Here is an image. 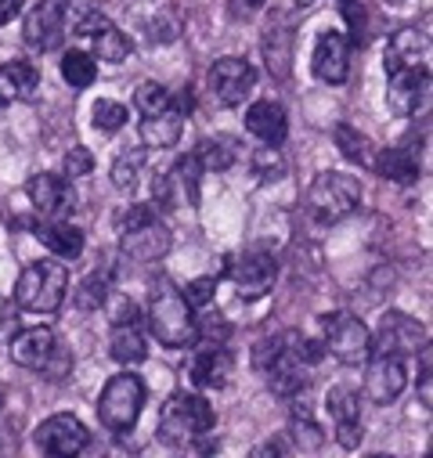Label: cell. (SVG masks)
Returning a JSON list of instances; mask_svg holds the SVG:
<instances>
[{
  "label": "cell",
  "instance_id": "1",
  "mask_svg": "<svg viewBox=\"0 0 433 458\" xmlns=\"http://www.w3.org/2000/svg\"><path fill=\"white\" fill-rule=\"evenodd\" d=\"M195 314L188 307V300L181 296V289H174L170 282H156L152 296H149V328L152 335L170 351L191 347L195 343Z\"/></svg>",
  "mask_w": 433,
  "mask_h": 458
},
{
  "label": "cell",
  "instance_id": "2",
  "mask_svg": "<svg viewBox=\"0 0 433 458\" xmlns=\"http://www.w3.org/2000/svg\"><path fill=\"white\" fill-rule=\"evenodd\" d=\"M65 293H69V271L58 260H37L15 282V303L33 310V314L58 310Z\"/></svg>",
  "mask_w": 433,
  "mask_h": 458
},
{
  "label": "cell",
  "instance_id": "3",
  "mask_svg": "<svg viewBox=\"0 0 433 458\" xmlns=\"http://www.w3.org/2000/svg\"><path fill=\"white\" fill-rule=\"evenodd\" d=\"M209 429H213V408L199 394H174L159 415V437L170 447H191V440Z\"/></svg>",
  "mask_w": 433,
  "mask_h": 458
},
{
  "label": "cell",
  "instance_id": "4",
  "mask_svg": "<svg viewBox=\"0 0 433 458\" xmlns=\"http://www.w3.org/2000/svg\"><path fill=\"white\" fill-rule=\"evenodd\" d=\"M358 202H361L358 177L336 174V170L318 174L314 184H310V191H307V209H310V216L318 224H336V220L351 216L358 209Z\"/></svg>",
  "mask_w": 433,
  "mask_h": 458
},
{
  "label": "cell",
  "instance_id": "5",
  "mask_svg": "<svg viewBox=\"0 0 433 458\" xmlns=\"http://www.w3.org/2000/svg\"><path fill=\"white\" fill-rule=\"evenodd\" d=\"M321 343H325V354H333L344 365H365L372 358V332L365 321H358L354 314H325L321 318Z\"/></svg>",
  "mask_w": 433,
  "mask_h": 458
},
{
  "label": "cell",
  "instance_id": "6",
  "mask_svg": "<svg viewBox=\"0 0 433 458\" xmlns=\"http://www.w3.org/2000/svg\"><path fill=\"white\" fill-rule=\"evenodd\" d=\"M141 404H145V383L138 376L123 372V376H113L105 383V390L98 397V419H101V426L123 433L138 422Z\"/></svg>",
  "mask_w": 433,
  "mask_h": 458
},
{
  "label": "cell",
  "instance_id": "7",
  "mask_svg": "<svg viewBox=\"0 0 433 458\" xmlns=\"http://www.w3.org/2000/svg\"><path fill=\"white\" fill-rule=\"evenodd\" d=\"M426 347V328L401 314V310H386L379 321V332L372 335V358H404Z\"/></svg>",
  "mask_w": 433,
  "mask_h": 458
},
{
  "label": "cell",
  "instance_id": "8",
  "mask_svg": "<svg viewBox=\"0 0 433 458\" xmlns=\"http://www.w3.org/2000/svg\"><path fill=\"white\" fill-rule=\"evenodd\" d=\"M257 87V69L246 58H221L209 69V94L225 108L242 105Z\"/></svg>",
  "mask_w": 433,
  "mask_h": 458
},
{
  "label": "cell",
  "instance_id": "9",
  "mask_svg": "<svg viewBox=\"0 0 433 458\" xmlns=\"http://www.w3.org/2000/svg\"><path fill=\"white\" fill-rule=\"evenodd\" d=\"M199 184H202V163L191 156H181L166 177H156V202L159 206H199Z\"/></svg>",
  "mask_w": 433,
  "mask_h": 458
},
{
  "label": "cell",
  "instance_id": "10",
  "mask_svg": "<svg viewBox=\"0 0 433 458\" xmlns=\"http://www.w3.org/2000/svg\"><path fill=\"white\" fill-rule=\"evenodd\" d=\"M37 444L47 454H80L90 444V433L76 415H51L37 426Z\"/></svg>",
  "mask_w": 433,
  "mask_h": 458
},
{
  "label": "cell",
  "instance_id": "11",
  "mask_svg": "<svg viewBox=\"0 0 433 458\" xmlns=\"http://www.w3.org/2000/svg\"><path fill=\"white\" fill-rule=\"evenodd\" d=\"M22 33H26V44L33 51H58L65 40V12H62L58 0H44L40 8H33Z\"/></svg>",
  "mask_w": 433,
  "mask_h": 458
},
{
  "label": "cell",
  "instance_id": "12",
  "mask_svg": "<svg viewBox=\"0 0 433 458\" xmlns=\"http://www.w3.org/2000/svg\"><path fill=\"white\" fill-rule=\"evenodd\" d=\"M228 271H232V282L239 285V293H242L246 300H260V296L275 285V278H278V264H275V257H267V253H246V257H239Z\"/></svg>",
  "mask_w": 433,
  "mask_h": 458
},
{
  "label": "cell",
  "instance_id": "13",
  "mask_svg": "<svg viewBox=\"0 0 433 458\" xmlns=\"http://www.w3.org/2000/svg\"><path fill=\"white\" fill-rule=\"evenodd\" d=\"M408 383L404 372V358H369V372H365V397L376 404H390L401 397Z\"/></svg>",
  "mask_w": 433,
  "mask_h": 458
},
{
  "label": "cell",
  "instance_id": "14",
  "mask_svg": "<svg viewBox=\"0 0 433 458\" xmlns=\"http://www.w3.org/2000/svg\"><path fill=\"white\" fill-rule=\"evenodd\" d=\"M26 191H30V202L37 206V213H44V216H51V220H62V216L76 206V195H72L69 181L58 177V174H37V177L26 184Z\"/></svg>",
  "mask_w": 433,
  "mask_h": 458
},
{
  "label": "cell",
  "instance_id": "15",
  "mask_svg": "<svg viewBox=\"0 0 433 458\" xmlns=\"http://www.w3.org/2000/svg\"><path fill=\"white\" fill-rule=\"evenodd\" d=\"M426 87H429V69L426 65L390 72V90H386L390 112H397V116H412L426 98Z\"/></svg>",
  "mask_w": 433,
  "mask_h": 458
},
{
  "label": "cell",
  "instance_id": "16",
  "mask_svg": "<svg viewBox=\"0 0 433 458\" xmlns=\"http://www.w3.org/2000/svg\"><path fill=\"white\" fill-rule=\"evenodd\" d=\"M55 347H58V335L47 328V325H37V328H22V332H15V339H12V361L15 365H22V369H44L47 365V358L55 354Z\"/></svg>",
  "mask_w": 433,
  "mask_h": 458
},
{
  "label": "cell",
  "instance_id": "17",
  "mask_svg": "<svg viewBox=\"0 0 433 458\" xmlns=\"http://www.w3.org/2000/svg\"><path fill=\"white\" fill-rule=\"evenodd\" d=\"M351 69V47L340 33H321L314 44V76L325 83H344Z\"/></svg>",
  "mask_w": 433,
  "mask_h": 458
},
{
  "label": "cell",
  "instance_id": "18",
  "mask_svg": "<svg viewBox=\"0 0 433 458\" xmlns=\"http://www.w3.org/2000/svg\"><path fill=\"white\" fill-rule=\"evenodd\" d=\"M123 253L131 260H141V264H156L170 253V232L166 224L159 220H149L145 227H134V232H123Z\"/></svg>",
  "mask_w": 433,
  "mask_h": 458
},
{
  "label": "cell",
  "instance_id": "19",
  "mask_svg": "<svg viewBox=\"0 0 433 458\" xmlns=\"http://www.w3.org/2000/svg\"><path fill=\"white\" fill-rule=\"evenodd\" d=\"M246 131L253 134V138H260L264 145H282L285 141V134H289V120H285V108L278 105V101H257V105H250V112H246Z\"/></svg>",
  "mask_w": 433,
  "mask_h": 458
},
{
  "label": "cell",
  "instance_id": "20",
  "mask_svg": "<svg viewBox=\"0 0 433 458\" xmlns=\"http://www.w3.org/2000/svg\"><path fill=\"white\" fill-rule=\"evenodd\" d=\"M232 372H235V361H232V354L225 347H202L195 354V361H191V379L199 386H206V390L228 386Z\"/></svg>",
  "mask_w": 433,
  "mask_h": 458
},
{
  "label": "cell",
  "instance_id": "21",
  "mask_svg": "<svg viewBox=\"0 0 433 458\" xmlns=\"http://www.w3.org/2000/svg\"><path fill=\"white\" fill-rule=\"evenodd\" d=\"M181 131H184V108L174 105L166 112H156V116H145L138 134L145 148H174L181 141Z\"/></svg>",
  "mask_w": 433,
  "mask_h": 458
},
{
  "label": "cell",
  "instance_id": "22",
  "mask_svg": "<svg viewBox=\"0 0 433 458\" xmlns=\"http://www.w3.org/2000/svg\"><path fill=\"white\" fill-rule=\"evenodd\" d=\"M429 51V37L419 33V30H397L386 44V72H397V69H415L422 65Z\"/></svg>",
  "mask_w": 433,
  "mask_h": 458
},
{
  "label": "cell",
  "instance_id": "23",
  "mask_svg": "<svg viewBox=\"0 0 433 458\" xmlns=\"http://www.w3.org/2000/svg\"><path fill=\"white\" fill-rule=\"evenodd\" d=\"M37 235H40V242H44L55 257H62V260H76V257L83 253V232H80V227H72V224H65V220L40 224Z\"/></svg>",
  "mask_w": 433,
  "mask_h": 458
},
{
  "label": "cell",
  "instance_id": "24",
  "mask_svg": "<svg viewBox=\"0 0 433 458\" xmlns=\"http://www.w3.org/2000/svg\"><path fill=\"white\" fill-rule=\"evenodd\" d=\"M376 174L386 177V181H397V184H412L419 177V159L412 148H386L372 159Z\"/></svg>",
  "mask_w": 433,
  "mask_h": 458
},
{
  "label": "cell",
  "instance_id": "25",
  "mask_svg": "<svg viewBox=\"0 0 433 458\" xmlns=\"http://www.w3.org/2000/svg\"><path fill=\"white\" fill-rule=\"evenodd\" d=\"M108 354H113L120 365H138L149 358V347H145V335L138 325H120L113 328V339H108Z\"/></svg>",
  "mask_w": 433,
  "mask_h": 458
},
{
  "label": "cell",
  "instance_id": "26",
  "mask_svg": "<svg viewBox=\"0 0 433 458\" xmlns=\"http://www.w3.org/2000/svg\"><path fill=\"white\" fill-rule=\"evenodd\" d=\"M264 55H267V69L282 80L289 76V58H293V33L289 30H267L264 33Z\"/></svg>",
  "mask_w": 433,
  "mask_h": 458
},
{
  "label": "cell",
  "instance_id": "27",
  "mask_svg": "<svg viewBox=\"0 0 433 458\" xmlns=\"http://www.w3.org/2000/svg\"><path fill=\"white\" fill-rule=\"evenodd\" d=\"M65 15H69V19H65V30L72 26V33H80V37H98L105 26H113V22L101 15V8L87 4V0H76V4H69Z\"/></svg>",
  "mask_w": 433,
  "mask_h": 458
},
{
  "label": "cell",
  "instance_id": "28",
  "mask_svg": "<svg viewBox=\"0 0 433 458\" xmlns=\"http://www.w3.org/2000/svg\"><path fill=\"white\" fill-rule=\"evenodd\" d=\"M325 411L333 415V422H358L361 419V394L351 386H333L325 397Z\"/></svg>",
  "mask_w": 433,
  "mask_h": 458
},
{
  "label": "cell",
  "instance_id": "29",
  "mask_svg": "<svg viewBox=\"0 0 433 458\" xmlns=\"http://www.w3.org/2000/svg\"><path fill=\"white\" fill-rule=\"evenodd\" d=\"M94 58L108 62V65H120L131 58V40L116 30V26H105L98 37H94Z\"/></svg>",
  "mask_w": 433,
  "mask_h": 458
},
{
  "label": "cell",
  "instance_id": "30",
  "mask_svg": "<svg viewBox=\"0 0 433 458\" xmlns=\"http://www.w3.org/2000/svg\"><path fill=\"white\" fill-rule=\"evenodd\" d=\"M62 76H65V83H69L72 90H83V87L94 83L98 62H94L90 55H83V51H69V55L62 58Z\"/></svg>",
  "mask_w": 433,
  "mask_h": 458
},
{
  "label": "cell",
  "instance_id": "31",
  "mask_svg": "<svg viewBox=\"0 0 433 458\" xmlns=\"http://www.w3.org/2000/svg\"><path fill=\"white\" fill-rule=\"evenodd\" d=\"M72 303L80 307V310H101L105 303H108V278L105 275H90V278H83L76 289H72Z\"/></svg>",
  "mask_w": 433,
  "mask_h": 458
},
{
  "label": "cell",
  "instance_id": "32",
  "mask_svg": "<svg viewBox=\"0 0 433 458\" xmlns=\"http://www.w3.org/2000/svg\"><path fill=\"white\" fill-rule=\"evenodd\" d=\"M195 159H199L202 170H209V174H225V170L235 163V145H232L228 138H221V141H202V148L195 152Z\"/></svg>",
  "mask_w": 433,
  "mask_h": 458
},
{
  "label": "cell",
  "instance_id": "33",
  "mask_svg": "<svg viewBox=\"0 0 433 458\" xmlns=\"http://www.w3.org/2000/svg\"><path fill=\"white\" fill-rule=\"evenodd\" d=\"M336 145H340V152H344L351 163H358V166H372V145H369V138L358 134L354 127L340 123V127H336Z\"/></svg>",
  "mask_w": 433,
  "mask_h": 458
},
{
  "label": "cell",
  "instance_id": "34",
  "mask_svg": "<svg viewBox=\"0 0 433 458\" xmlns=\"http://www.w3.org/2000/svg\"><path fill=\"white\" fill-rule=\"evenodd\" d=\"M250 163H253V174H257L260 181H267V184L285 177V156H282V148H275V145H260V148H253Z\"/></svg>",
  "mask_w": 433,
  "mask_h": 458
},
{
  "label": "cell",
  "instance_id": "35",
  "mask_svg": "<svg viewBox=\"0 0 433 458\" xmlns=\"http://www.w3.org/2000/svg\"><path fill=\"white\" fill-rule=\"evenodd\" d=\"M134 105L145 112V116H156V112H166V108H174L177 101H174V94L163 87V83H141L138 87V94H134Z\"/></svg>",
  "mask_w": 433,
  "mask_h": 458
},
{
  "label": "cell",
  "instance_id": "36",
  "mask_svg": "<svg viewBox=\"0 0 433 458\" xmlns=\"http://www.w3.org/2000/svg\"><path fill=\"white\" fill-rule=\"evenodd\" d=\"M141 166H145V148H138V152H123V156L113 163V184H116L120 191H134Z\"/></svg>",
  "mask_w": 433,
  "mask_h": 458
},
{
  "label": "cell",
  "instance_id": "37",
  "mask_svg": "<svg viewBox=\"0 0 433 458\" xmlns=\"http://www.w3.org/2000/svg\"><path fill=\"white\" fill-rule=\"evenodd\" d=\"M8 72V80H12V87H15V98H33L37 94V87H40V76H37V69L30 65V62H12V65H0Z\"/></svg>",
  "mask_w": 433,
  "mask_h": 458
},
{
  "label": "cell",
  "instance_id": "38",
  "mask_svg": "<svg viewBox=\"0 0 433 458\" xmlns=\"http://www.w3.org/2000/svg\"><path fill=\"white\" fill-rule=\"evenodd\" d=\"M127 116H131V112H127L120 101L101 98V101L94 105V127H98V131H120V127L127 123Z\"/></svg>",
  "mask_w": 433,
  "mask_h": 458
},
{
  "label": "cell",
  "instance_id": "39",
  "mask_svg": "<svg viewBox=\"0 0 433 458\" xmlns=\"http://www.w3.org/2000/svg\"><path fill=\"white\" fill-rule=\"evenodd\" d=\"M282 354H285V335H282V339H260L257 347H253V365H257L260 372H267Z\"/></svg>",
  "mask_w": 433,
  "mask_h": 458
},
{
  "label": "cell",
  "instance_id": "40",
  "mask_svg": "<svg viewBox=\"0 0 433 458\" xmlns=\"http://www.w3.org/2000/svg\"><path fill=\"white\" fill-rule=\"evenodd\" d=\"M344 19H347V30H351V44L361 47L365 44V8L358 4V0H344Z\"/></svg>",
  "mask_w": 433,
  "mask_h": 458
},
{
  "label": "cell",
  "instance_id": "41",
  "mask_svg": "<svg viewBox=\"0 0 433 458\" xmlns=\"http://www.w3.org/2000/svg\"><path fill=\"white\" fill-rule=\"evenodd\" d=\"M181 296L188 300V307H209L216 296V278H195V282H188V289Z\"/></svg>",
  "mask_w": 433,
  "mask_h": 458
},
{
  "label": "cell",
  "instance_id": "42",
  "mask_svg": "<svg viewBox=\"0 0 433 458\" xmlns=\"http://www.w3.org/2000/svg\"><path fill=\"white\" fill-rule=\"evenodd\" d=\"M62 170H65V177H83V174H90V170H94V159H90V152H87V148L72 145V148L65 152V159H62Z\"/></svg>",
  "mask_w": 433,
  "mask_h": 458
},
{
  "label": "cell",
  "instance_id": "43",
  "mask_svg": "<svg viewBox=\"0 0 433 458\" xmlns=\"http://www.w3.org/2000/svg\"><path fill=\"white\" fill-rule=\"evenodd\" d=\"M149 220H156V209H152L149 202H138V206L123 209V213H120V235H123V232H134V227H145Z\"/></svg>",
  "mask_w": 433,
  "mask_h": 458
},
{
  "label": "cell",
  "instance_id": "44",
  "mask_svg": "<svg viewBox=\"0 0 433 458\" xmlns=\"http://www.w3.org/2000/svg\"><path fill=\"white\" fill-rule=\"evenodd\" d=\"M149 37H152L156 44H170V40H177V37H181V22H177V15L163 12L159 19H152V30H149Z\"/></svg>",
  "mask_w": 433,
  "mask_h": 458
},
{
  "label": "cell",
  "instance_id": "45",
  "mask_svg": "<svg viewBox=\"0 0 433 458\" xmlns=\"http://www.w3.org/2000/svg\"><path fill=\"white\" fill-rule=\"evenodd\" d=\"M138 318H141V310H138V303L131 300V296H116V303H113V328H120V325H138Z\"/></svg>",
  "mask_w": 433,
  "mask_h": 458
},
{
  "label": "cell",
  "instance_id": "46",
  "mask_svg": "<svg viewBox=\"0 0 433 458\" xmlns=\"http://www.w3.org/2000/svg\"><path fill=\"white\" fill-rule=\"evenodd\" d=\"M293 437H296V444L307 447V451L321 447V429H318L310 419H293Z\"/></svg>",
  "mask_w": 433,
  "mask_h": 458
},
{
  "label": "cell",
  "instance_id": "47",
  "mask_svg": "<svg viewBox=\"0 0 433 458\" xmlns=\"http://www.w3.org/2000/svg\"><path fill=\"white\" fill-rule=\"evenodd\" d=\"M69 369H72V358H69V351H65L62 343H58V347H55V354L47 358V365H44L40 372H44V376H51V379H62Z\"/></svg>",
  "mask_w": 433,
  "mask_h": 458
},
{
  "label": "cell",
  "instance_id": "48",
  "mask_svg": "<svg viewBox=\"0 0 433 458\" xmlns=\"http://www.w3.org/2000/svg\"><path fill=\"white\" fill-rule=\"evenodd\" d=\"M361 437H365V429H361V419H358V422H336V444H340V447L354 451V447L361 444Z\"/></svg>",
  "mask_w": 433,
  "mask_h": 458
},
{
  "label": "cell",
  "instance_id": "49",
  "mask_svg": "<svg viewBox=\"0 0 433 458\" xmlns=\"http://www.w3.org/2000/svg\"><path fill=\"white\" fill-rule=\"evenodd\" d=\"M19 12H22V0H0V26L12 22Z\"/></svg>",
  "mask_w": 433,
  "mask_h": 458
},
{
  "label": "cell",
  "instance_id": "50",
  "mask_svg": "<svg viewBox=\"0 0 433 458\" xmlns=\"http://www.w3.org/2000/svg\"><path fill=\"white\" fill-rule=\"evenodd\" d=\"M250 458H282V447L275 444V440H264V444H257L253 447V454Z\"/></svg>",
  "mask_w": 433,
  "mask_h": 458
},
{
  "label": "cell",
  "instance_id": "51",
  "mask_svg": "<svg viewBox=\"0 0 433 458\" xmlns=\"http://www.w3.org/2000/svg\"><path fill=\"white\" fill-rule=\"evenodd\" d=\"M12 101H15V87H12L8 72L0 69V108H4V105H12Z\"/></svg>",
  "mask_w": 433,
  "mask_h": 458
},
{
  "label": "cell",
  "instance_id": "52",
  "mask_svg": "<svg viewBox=\"0 0 433 458\" xmlns=\"http://www.w3.org/2000/svg\"><path fill=\"white\" fill-rule=\"evenodd\" d=\"M264 8V0H235V12H257Z\"/></svg>",
  "mask_w": 433,
  "mask_h": 458
},
{
  "label": "cell",
  "instance_id": "53",
  "mask_svg": "<svg viewBox=\"0 0 433 458\" xmlns=\"http://www.w3.org/2000/svg\"><path fill=\"white\" fill-rule=\"evenodd\" d=\"M47 458H76V454H47Z\"/></svg>",
  "mask_w": 433,
  "mask_h": 458
},
{
  "label": "cell",
  "instance_id": "54",
  "mask_svg": "<svg viewBox=\"0 0 433 458\" xmlns=\"http://www.w3.org/2000/svg\"><path fill=\"white\" fill-rule=\"evenodd\" d=\"M386 4H404V0H386Z\"/></svg>",
  "mask_w": 433,
  "mask_h": 458
},
{
  "label": "cell",
  "instance_id": "55",
  "mask_svg": "<svg viewBox=\"0 0 433 458\" xmlns=\"http://www.w3.org/2000/svg\"><path fill=\"white\" fill-rule=\"evenodd\" d=\"M372 458H394V454H372Z\"/></svg>",
  "mask_w": 433,
  "mask_h": 458
},
{
  "label": "cell",
  "instance_id": "56",
  "mask_svg": "<svg viewBox=\"0 0 433 458\" xmlns=\"http://www.w3.org/2000/svg\"><path fill=\"white\" fill-rule=\"evenodd\" d=\"M296 4H310V0H296Z\"/></svg>",
  "mask_w": 433,
  "mask_h": 458
},
{
  "label": "cell",
  "instance_id": "57",
  "mask_svg": "<svg viewBox=\"0 0 433 458\" xmlns=\"http://www.w3.org/2000/svg\"><path fill=\"white\" fill-rule=\"evenodd\" d=\"M0 401H4V394H0Z\"/></svg>",
  "mask_w": 433,
  "mask_h": 458
},
{
  "label": "cell",
  "instance_id": "58",
  "mask_svg": "<svg viewBox=\"0 0 433 458\" xmlns=\"http://www.w3.org/2000/svg\"><path fill=\"white\" fill-rule=\"evenodd\" d=\"M426 458H429V454H426Z\"/></svg>",
  "mask_w": 433,
  "mask_h": 458
}]
</instances>
